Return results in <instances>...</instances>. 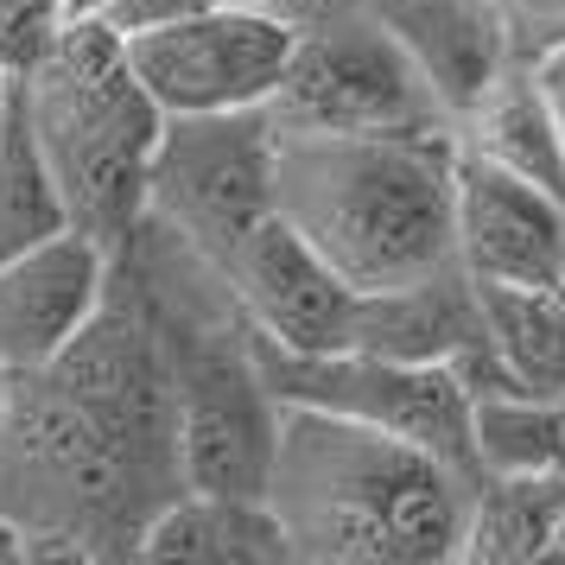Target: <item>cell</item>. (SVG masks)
I'll return each mask as SVG.
<instances>
[{"label":"cell","mask_w":565,"mask_h":565,"mask_svg":"<svg viewBox=\"0 0 565 565\" xmlns=\"http://www.w3.org/2000/svg\"><path fill=\"white\" fill-rule=\"evenodd\" d=\"M140 559L179 565H280L292 559L280 514L267 495H223V489H172L134 540Z\"/></svg>","instance_id":"obj_16"},{"label":"cell","mask_w":565,"mask_h":565,"mask_svg":"<svg viewBox=\"0 0 565 565\" xmlns=\"http://www.w3.org/2000/svg\"><path fill=\"white\" fill-rule=\"evenodd\" d=\"M546 45H565V26H559V32H553V39H546ZM546 45H540V52H546Z\"/></svg>","instance_id":"obj_28"},{"label":"cell","mask_w":565,"mask_h":565,"mask_svg":"<svg viewBox=\"0 0 565 565\" xmlns=\"http://www.w3.org/2000/svg\"><path fill=\"white\" fill-rule=\"evenodd\" d=\"M230 7H260V13H286V20H292L306 0H230Z\"/></svg>","instance_id":"obj_25"},{"label":"cell","mask_w":565,"mask_h":565,"mask_svg":"<svg viewBox=\"0 0 565 565\" xmlns=\"http://www.w3.org/2000/svg\"><path fill=\"white\" fill-rule=\"evenodd\" d=\"M451 166L438 134H299L280 128L274 210L356 292L426 280L451 267Z\"/></svg>","instance_id":"obj_2"},{"label":"cell","mask_w":565,"mask_h":565,"mask_svg":"<svg viewBox=\"0 0 565 565\" xmlns=\"http://www.w3.org/2000/svg\"><path fill=\"white\" fill-rule=\"evenodd\" d=\"M134 83L159 115H223V108H267L292 57V20L216 0L179 26L121 39Z\"/></svg>","instance_id":"obj_9"},{"label":"cell","mask_w":565,"mask_h":565,"mask_svg":"<svg viewBox=\"0 0 565 565\" xmlns=\"http://www.w3.org/2000/svg\"><path fill=\"white\" fill-rule=\"evenodd\" d=\"M96 7H103V0H71V13H96ZM71 13H64V20H71Z\"/></svg>","instance_id":"obj_26"},{"label":"cell","mask_w":565,"mask_h":565,"mask_svg":"<svg viewBox=\"0 0 565 565\" xmlns=\"http://www.w3.org/2000/svg\"><path fill=\"white\" fill-rule=\"evenodd\" d=\"M159 489L64 387L32 369L13 375L0 413V521L26 540H57L64 553H103L108 540H140Z\"/></svg>","instance_id":"obj_4"},{"label":"cell","mask_w":565,"mask_h":565,"mask_svg":"<svg viewBox=\"0 0 565 565\" xmlns=\"http://www.w3.org/2000/svg\"><path fill=\"white\" fill-rule=\"evenodd\" d=\"M280 172V121L274 108H223V115H166L147 159V216L198 260L223 267L242 235L274 210Z\"/></svg>","instance_id":"obj_6"},{"label":"cell","mask_w":565,"mask_h":565,"mask_svg":"<svg viewBox=\"0 0 565 565\" xmlns=\"http://www.w3.org/2000/svg\"><path fill=\"white\" fill-rule=\"evenodd\" d=\"M553 495H559V470H546V477H470L458 559L470 565L553 559Z\"/></svg>","instance_id":"obj_18"},{"label":"cell","mask_w":565,"mask_h":565,"mask_svg":"<svg viewBox=\"0 0 565 565\" xmlns=\"http://www.w3.org/2000/svg\"><path fill=\"white\" fill-rule=\"evenodd\" d=\"M534 64H540V83H546V96H553V108H559V128H565V45L534 52Z\"/></svg>","instance_id":"obj_23"},{"label":"cell","mask_w":565,"mask_h":565,"mask_svg":"<svg viewBox=\"0 0 565 565\" xmlns=\"http://www.w3.org/2000/svg\"><path fill=\"white\" fill-rule=\"evenodd\" d=\"M0 96H7V64H0Z\"/></svg>","instance_id":"obj_29"},{"label":"cell","mask_w":565,"mask_h":565,"mask_svg":"<svg viewBox=\"0 0 565 565\" xmlns=\"http://www.w3.org/2000/svg\"><path fill=\"white\" fill-rule=\"evenodd\" d=\"M172 356V458L179 489L267 495V463L280 433V401L260 382L248 324L235 311L230 331L198 318H159Z\"/></svg>","instance_id":"obj_7"},{"label":"cell","mask_w":565,"mask_h":565,"mask_svg":"<svg viewBox=\"0 0 565 565\" xmlns=\"http://www.w3.org/2000/svg\"><path fill=\"white\" fill-rule=\"evenodd\" d=\"M483 343L489 337H483L477 280L458 260L426 274V280L362 292L356 331H350V350H375V356H394V362H445V369L477 356Z\"/></svg>","instance_id":"obj_14"},{"label":"cell","mask_w":565,"mask_h":565,"mask_svg":"<svg viewBox=\"0 0 565 565\" xmlns=\"http://www.w3.org/2000/svg\"><path fill=\"white\" fill-rule=\"evenodd\" d=\"M274 121L299 134H438L451 128L401 39L369 0L292 13V57L274 89Z\"/></svg>","instance_id":"obj_5"},{"label":"cell","mask_w":565,"mask_h":565,"mask_svg":"<svg viewBox=\"0 0 565 565\" xmlns=\"http://www.w3.org/2000/svg\"><path fill=\"white\" fill-rule=\"evenodd\" d=\"M559 407H565V394H559Z\"/></svg>","instance_id":"obj_30"},{"label":"cell","mask_w":565,"mask_h":565,"mask_svg":"<svg viewBox=\"0 0 565 565\" xmlns=\"http://www.w3.org/2000/svg\"><path fill=\"white\" fill-rule=\"evenodd\" d=\"M502 20H509L514 45H521V32H540V39H553L565 26V0H489Z\"/></svg>","instance_id":"obj_22"},{"label":"cell","mask_w":565,"mask_h":565,"mask_svg":"<svg viewBox=\"0 0 565 565\" xmlns=\"http://www.w3.org/2000/svg\"><path fill=\"white\" fill-rule=\"evenodd\" d=\"M451 255L470 280L559 286L565 274V198L514 179L489 159L451 166Z\"/></svg>","instance_id":"obj_11"},{"label":"cell","mask_w":565,"mask_h":565,"mask_svg":"<svg viewBox=\"0 0 565 565\" xmlns=\"http://www.w3.org/2000/svg\"><path fill=\"white\" fill-rule=\"evenodd\" d=\"M470 477L413 438L318 407H280L267 509L292 559L318 565H445L458 559Z\"/></svg>","instance_id":"obj_1"},{"label":"cell","mask_w":565,"mask_h":565,"mask_svg":"<svg viewBox=\"0 0 565 565\" xmlns=\"http://www.w3.org/2000/svg\"><path fill=\"white\" fill-rule=\"evenodd\" d=\"M553 559H565V470H559V495H553Z\"/></svg>","instance_id":"obj_24"},{"label":"cell","mask_w":565,"mask_h":565,"mask_svg":"<svg viewBox=\"0 0 565 565\" xmlns=\"http://www.w3.org/2000/svg\"><path fill=\"white\" fill-rule=\"evenodd\" d=\"M115 255L83 230H57L32 248L0 255V369L32 375L64 356V343L103 311Z\"/></svg>","instance_id":"obj_12"},{"label":"cell","mask_w":565,"mask_h":565,"mask_svg":"<svg viewBox=\"0 0 565 565\" xmlns=\"http://www.w3.org/2000/svg\"><path fill=\"white\" fill-rule=\"evenodd\" d=\"M369 7L401 39V52L413 57L419 83L433 89V103L445 108L451 128H458L463 108L502 77V64L521 52L509 20L489 0H369Z\"/></svg>","instance_id":"obj_13"},{"label":"cell","mask_w":565,"mask_h":565,"mask_svg":"<svg viewBox=\"0 0 565 565\" xmlns=\"http://www.w3.org/2000/svg\"><path fill=\"white\" fill-rule=\"evenodd\" d=\"M57 230H71V216H64L52 159H45L39 128H32L26 77H20V64H7V96H0V255L32 248Z\"/></svg>","instance_id":"obj_19"},{"label":"cell","mask_w":565,"mask_h":565,"mask_svg":"<svg viewBox=\"0 0 565 565\" xmlns=\"http://www.w3.org/2000/svg\"><path fill=\"white\" fill-rule=\"evenodd\" d=\"M255 362L280 407H318L337 413V419H356V426H375V433L413 438L445 463H458L463 477H477V463H470V394H463L458 369L394 362L375 356V350H350V343L324 350V356H286V350L255 343Z\"/></svg>","instance_id":"obj_8"},{"label":"cell","mask_w":565,"mask_h":565,"mask_svg":"<svg viewBox=\"0 0 565 565\" xmlns=\"http://www.w3.org/2000/svg\"><path fill=\"white\" fill-rule=\"evenodd\" d=\"M7 387H13V375H7V369H0V413H7Z\"/></svg>","instance_id":"obj_27"},{"label":"cell","mask_w":565,"mask_h":565,"mask_svg":"<svg viewBox=\"0 0 565 565\" xmlns=\"http://www.w3.org/2000/svg\"><path fill=\"white\" fill-rule=\"evenodd\" d=\"M216 274H223V292L242 311L248 337L267 343V350L324 356V350H343L350 331H356L362 292L286 223L280 210H267L255 230L223 255Z\"/></svg>","instance_id":"obj_10"},{"label":"cell","mask_w":565,"mask_h":565,"mask_svg":"<svg viewBox=\"0 0 565 565\" xmlns=\"http://www.w3.org/2000/svg\"><path fill=\"white\" fill-rule=\"evenodd\" d=\"M216 0H103L96 13H71V20H103L115 39H140V32H159V26H179L191 13H204Z\"/></svg>","instance_id":"obj_21"},{"label":"cell","mask_w":565,"mask_h":565,"mask_svg":"<svg viewBox=\"0 0 565 565\" xmlns=\"http://www.w3.org/2000/svg\"><path fill=\"white\" fill-rule=\"evenodd\" d=\"M483 337L495 369L527 394H565V299L559 286H495L477 280Z\"/></svg>","instance_id":"obj_17"},{"label":"cell","mask_w":565,"mask_h":565,"mask_svg":"<svg viewBox=\"0 0 565 565\" xmlns=\"http://www.w3.org/2000/svg\"><path fill=\"white\" fill-rule=\"evenodd\" d=\"M470 463L477 477H546L565 470V407L527 387L470 394Z\"/></svg>","instance_id":"obj_20"},{"label":"cell","mask_w":565,"mask_h":565,"mask_svg":"<svg viewBox=\"0 0 565 565\" xmlns=\"http://www.w3.org/2000/svg\"><path fill=\"white\" fill-rule=\"evenodd\" d=\"M451 140H458V153L489 159L514 179H534L565 198V128L546 83H540L534 52H514L502 64V77L458 115Z\"/></svg>","instance_id":"obj_15"},{"label":"cell","mask_w":565,"mask_h":565,"mask_svg":"<svg viewBox=\"0 0 565 565\" xmlns=\"http://www.w3.org/2000/svg\"><path fill=\"white\" fill-rule=\"evenodd\" d=\"M20 77L71 230L121 260L147 216V159L166 115L134 83L128 52L103 20H57Z\"/></svg>","instance_id":"obj_3"}]
</instances>
